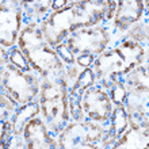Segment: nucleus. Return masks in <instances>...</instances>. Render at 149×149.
I'll return each instance as SVG.
<instances>
[{"instance_id":"1","label":"nucleus","mask_w":149,"mask_h":149,"mask_svg":"<svg viewBox=\"0 0 149 149\" xmlns=\"http://www.w3.org/2000/svg\"><path fill=\"white\" fill-rule=\"evenodd\" d=\"M12 61H14L18 67L22 68V69H29V67L26 65V61L18 54V52H14V54H12Z\"/></svg>"},{"instance_id":"4","label":"nucleus","mask_w":149,"mask_h":149,"mask_svg":"<svg viewBox=\"0 0 149 149\" xmlns=\"http://www.w3.org/2000/svg\"><path fill=\"white\" fill-rule=\"evenodd\" d=\"M91 60H92V57H91V56L81 57V58H79V64H80V65H88V63H90Z\"/></svg>"},{"instance_id":"2","label":"nucleus","mask_w":149,"mask_h":149,"mask_svg":"<svg viewBox=\"0 0 149 149\" xmlns=\"http://www.w3.org/2000/svg\"><path fill=\"white\" fill-rule=\"evenodd\" d=\"M114 99H115V102L117 103H121L123 99H125V91L122 90L121 87L118 88V90L114 91Z\"/></svg>"},{"instance_id":"3","label":"nucleus","mask_w":149,"mask_h":149,"mask_svg":"<svg viewBox=\"0 0 149 149\" xmlns=\"http://www.w3.org/2000/svg\"><path fill=\"white\" fill-rule=\"evenodd\" d=\"M58 52L61 53V56L64 57V60H65V61H72V56L69 54V52H68V49L65 46H60L58 47Z\"/></svg>"}]
</instances>
